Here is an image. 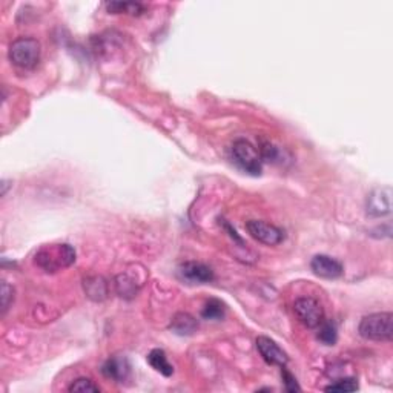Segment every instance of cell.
I'll return each instance as SVG.
<instances>
[{"label":"cell","instance_id":"277c9868","mask_svg":"<svg viewBox=\"0 0 393 393\" xmlns=\"http://www.w3.org/2000/svg\"><path fill=\"white\" fill-rule=\"evenodd\" d=\"M231 150L232 159L245 172L251 175H260L261 171H263V159H261L260 150L249 140H235Z\"/></svg>","mask_w":393,"mask_h":393},{"label":"cell","instance_id":"4fadbf2b","mask_svg":"<svg viewBox=\"0 0 393 393\" xmlns=\"http://www.w3.org/2000/svg\"><path fill=\"white\" fill-rule=\"evenodd\" d=\"M169 329L180 337H189V335H194L196 329H199V321H196L191 313L179 312V313H175L174 318L171 319Z\"/></svg>","mask_w":393,"mask_h":393},{"label":"cell","instance_id":"ffe728a7","mask_svg":"<svg viewBox=\"0 0 393 393\" xmlns=\"http://www.w3.org/2000/svg\"><path fill=\"white\" fill-rule=\"evenodd\" d=\"M358 381H357V378H343V379H338V381L335 383H332L330 385H327V388L324 389L326 392H339V393H343V392H355L358 390Z\"/></svg>","mask_w":393,"mask_h":393},{"label":"cell","instance_id":"44dd1931","mask_svg":"<svg viewBox=\"0 0 393 393\" xmlns=\"http://www.w3.org/2000/svg\"><path fill=\"white\" fill-rule=\"evenodd\" d=\"M2 313L5 315L6 311L10 309V306L12 304V301H14V291H12V287L8 283H2Z\"/></svg>","mask_w":393,"mask_h":393},{"label":"cell","instance_id":"8992f818","mask_svg":"<svg viewBox=\"0 0 393 393\" xmlns=\"http://www.w3.org/2000/svg\"><path fill=\"white\" fill-rule=\"evenodd\" d=\"M246 231L254 240L266 246H278L284 241V231L278 226L261 220H249Z\"/></svg>","mask_w":393,"mask_h":393},{"label":"cell","instance_id":"7a4b0ae2","mask_svg":"<svg viewBox=\"0 0 393 393\" xmlns=\"http://www.w3.org/2000/svg\"><path fill=\"white\" fill-rule=\"evenodd\" d=\"M358 332L370 341H390L393 337V315L390 312L366 315L358 326Z\"/></svg>","mask_w":393,"mask_h":393},{"label":"cell","instance_id":"ba28073f","mask_svg":"<svg viewBox=\"0 0 393 393\" xmlns=\"http://www.w3.org/2000/svg\"><path fill=\"white\" fill-rule=\"evenodd\" d=\"M255 344H257V350L260 352L261 358L269 366H280V368H283V366L289 363L287 353L269 337H258Z\"/></svg>","mask_w":393,"mask_h":393},{"label":"cell","instance_id":"7402d4cb","mask_svg":"<svg viewBox=\"0 0 393 393\" xmlns=\"http://www.w3.org/2000/svg\"><path fill=\"white\" fill-rule=\"evenodd\" d=\"M281 377H283V381H284V389L287 392H300L301 388L297 383V378H295L292 373L286 369V366L281 368Z\"/></svg>","mask_w":393,"mask_h":393},{"label":"cell","instance_id":"2e32d148","mask_svg":"<svg viewBox=\"0 0 393 393\" xmlns=\"http://www.w3.org/2000/svg\"><path fill=\"white\" fill-rule=\"evenodd\" d=\"M318 335L317 338L319 339L321 343L324 346H335L337 339H338V329L337 324L333 321H323L318 327Z\"/></svg>","mask_w":393,"mask_h":393},{"label":"cell","instance_id":"8fae6325","mask_svg":"<svg viewBox=\"0 0 393 393\" xmlns=\"http://www.w3.org/2000/svg\"><path fill=\"white\" fill-rule=\"evenodd\" d=\"M392 189L390 188H378L373 191L368 199V214L372 217H383L390 214L392 209Z\"/></svg>","mask_w":393,"mask_h":393},{"label":"cell","instance_id":"5b68a950","mask_svg":"<svg viewBox=\"0 0 393 393\" xmlns=\"http://www.w3.org/2000/svg\"><path fill=\"white\" fill-rule=\"evenodd\" d=\"M295 317L307 329H317V327L324 321V309L319 304V301L312 297L298 298L293 303Z\"/></svg>","mask_w":393,"mask_h":393},{"label":"cell","instance_id":"d6986e66","mask_svg":"<svg viewBox=\"0 0 393 393\" xmlns=\"http://www.w3.org/2000/svg\"><path fill=\"white\" fill-rule=\"evenodd\" d=\"M68 390L74 392V393H96V392H100V388H98L93 379L82 377V378L74 379L68 388Z\"/></svg>","mask_w":393,"mask_h":393},{"label":"cell","instance_id":"6da1fadb","mask_svg":"<svg viewBox=\"0 0 393 393\" xmlns=\"http://www.w3.org/2000/svg\"><path fill=\"white\" fill-rule=\"evenodd\" d=\"M34 263L47 273L60 272L76 263V249L67 243L42 246L36 252Z\"/></svg>","mask_w":393,"mask_h":393},{"label":"cell","instance_id":"e0dca14e","mask_svg":"<svg viewBox=\"0 0 393 393\" xmlns=\"http://www.w3.org/2000/svg\"><path fill=\"white\" fill-rule=\"evenodd\" d=\"M106 10L113 14H133L139 16L145 11V6L133 2H111L106 3Z\"/></svg>","mask_w":393,"mask_h":393},{"label":"cell","instance_id":"5bb4252c","mask_svg":"<svg viewBox=\"0 0 393 393\" xmlns=\"http://www.w3.org/2000/svg\"><path fill=\"white\" fill-rule=\"evenodd\" d=\"M85 292H87L88 298L94 301H103L108 298V283L103 277H88L83 281Z\"/></svg>","mask_w":393,"mask_h":393},{"label":"cell","instance_id":"9c48e42d","mask_svg":"<svg viewBox=\"0 0 393 393\" xmlns=\"http://www.w3.org/2000/svg\"><path fill=\"white\" fill-rule=\"evenodd\" d=\"M311 269L313 273L317 275V277L326 278V280L339 278L344 272V267L338 260L329 257V255H324V254L315 255V257L312 258Z\"/></svg>","mask_w":393,"mask_h":393},{"label":"cell","instance_id":"52a82bcc","mask_svg":"<svg viewBox=\"0 0 393 393\" xmlns=\"http://www.w3.org/2000/svg\"><path fill=\"white\" fill-rule=\"evenodd\" d=\"M143 271L145 269H142L137 273L134 271H124L120 275H117L114 283L115 292L124 300H133L135 295L139 293L143 286V281H145V275H142L140 277V273H143Z\"/></svg>","mask_w":393,"mask_h":393},{"label":"cell","instance_id":"ac0fdd59","mask_svg":"<svg viewBox=\"0 0 393 393\" xmlns=\"http://www.w3.org/2000/svg\"><path fill=\"white\" fill-rule=\"evenodd\" d=\"M225 313H226L225 304H223L221 301L217 300V298H211L209 301H206L205 307H203L201 317L205 318V319L218 321V319L225 318Z\"/></svg>","mask_w":393,"mask_h":393},{"label":"cell","instance_id":"9a60e30c","mask_svg":"<svg viewBox=\"0 0 393 393\" xmlns=\"http://www.w3.org/2000/svg\"><path fill=\"white\" fill-rule=\"evenodd\" d=\"M148 363L150 364V368L161 373L163 377H171L174 373L172 364L168 361V357L165 350L161 349H154L148 353Z\"/></svg>","mask_w":393,"mask_h":393},{"label":"cell","instance_id":"3957f363","mask_svg":"<svg viewBox=\"0 0 393 393\" xmlns=\"http://www.w3.org/2000/svg\"><path fill=\"white\" fill-rule=\"evenodd\" d=\"M10 60L21 69H32L41 60V43L34 37H19L10 45Z\"/></svg>","mask_w":393,"mask_h":393},{"label":"cell","instance_id":"7c38bea8","mask_svg":"<svg viewBox=\"0 0 393 393\" xmlns=\"http://www.w3.org/2000/svg\"><path fill=\"white\" fill-rule=\"evenodd\" d=\"M102 373L109 379H114L117 383H123L124 379H128L131 373V366L126 358L114 357L109 358L106 363L103 364Z\"/></svg>","mask_w":393,"mask_h":393},{"label":"cell","instance_id":"30bf717a","mask_svg":"<svg viewBox=\"0 0 393 393\" xmlns=\"http://www.w3.org/2000/svg\"><path fill=\"white\" fill-rule=\"evenodd\" d=\"M179 272L181 275V278L196 284H206L211 283L214 280V271L211 267L199 263V261H186V263L180 265Z\"/></svg>","mask_w":393,"mask_h":393}]
</instances>
